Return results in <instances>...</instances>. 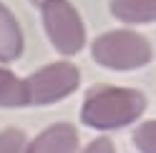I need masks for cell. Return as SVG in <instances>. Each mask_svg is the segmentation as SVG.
<instances>
[{"mask_svg": "<svg viewBox=\"0 0 156 153\" xmlns=\"http://www.w3.org/2000/svg\"><path fill=\"white\" fill-rule=\"evenodd\" d=\"M78 83H81V73L73 63H51L45 68L35 70L30 78H25V93L30 106H48L71 95Z\"/></svg>", "mask_w": 156, "mask_h": 153, "instance_id": "277c9868", "label": "cell"}, {"mask_svg": "<svg viewBox=\"0 0 156 153\" xmlns=\"http://www.w3.org/2000/svg\"><path fill=\"white\" fill-rule=\"evenodd\" d=\"M23 53V30L15 15L0 3V60H15Z\"/></svg>", "mask_w": 156, "mask_h": 153, "instance_id": "8992f818", "label": "cell"}, {"mask_svg": "<svg viewBox=\"0 0 156 153\" xmlns=\"http://www.w3.org/2000/svg\"><path fill=\"white\" fill-rule=\"evenodd\" d=\"M33 3H35V5H43V3H45V0H33Z\"/></svg>", "mask_w": 156, "mask_h": 153, "instance_id": "7c38bea8", "label": "cell"}, {"mask_svg": "<svg viewBox=\"0 0 156 153\" xmlns=\"http://www.w3.org/2000/svg\"><path fill=\"white\" fill-rule=\"evenodd\" d=\"M28 103L25 80H20L15 73L0 68V106L3 108H20Z\"/></svg>", "mask_w": 156, "mask_h": 153, "instance_id": "ba28073f", "label": "cell"}, {"mask_svg": "<svg viewBox=\"0 0 156 153\" xmlns=\"http://www.w3.org/2000/svg\"><path fill=\"white\" fill-rule=\"evenodd\" d=\"M91 53H93V60L98 65L113 68V70L141 68L154 55L151 43L133 30H111V33L98 35L93 40Z\"/></svg>", "mask_w": 156, "mask_h": 153, "instance_id": "7a4b0ae2", "label": "cell"}, {"mask_svg": "<svg viewBox=\"0 0 156 153\" xmlns=\"http://www.w3.org/2000/svg\"><path fill=\"white\" fill-rule=\"evenodd\" d=\"M83 153H116V148H113V143L108 138H96Z\"/></svg>", "mask_w": 156, "mask_h": 153, "instance_id": "8fae6325", "label": "cell"}, {"mask_svg": "<svg viewBox=\"0 0 156 153\" xmlns=\"http://www.w3.org/2000/svg\"><path fill=\"white\" fill-rule=\"evenodd\" d=\"M43 8V28L53 48L63 55H76L86 45V25L78 10L68 0H45Z\"/></svg>", "mask_w": 156, "mask_h": 153, "instance_id": "3957f363", "label": "cell"}, {"mask_svg": "<svg viewBox=\"0 0 156 153\" xmlns=\"http://www.w3.org/2000/svg\"><path fill=\"white\" fill-rule=\"evenodd\" d=\"M111 13L123 23H154L156 0H111Z\"/></svg>", "mask_w": 156, "mask_h": 153, "instance_id": "52a82bcc", "label": "cell"}, {"mask_svg": "<svg viewBox=\"0 0 156 153\" xmlns=\"http://www.w3.org/2000/svg\"><path fill=\"white\" fill-rule=\"evenodd\" d=\"M25 153H78V133L68 123H55L28 143Z\"/></svg>", "mask_w": 156, "mask_h": 153, "instance_id": "5b68a950", "label": "cell"}, {"mask_svg": "<svg viewBox=\"0 0 156 153\" xmlns=\"http://www.w3.org/2000/svg\"><path fill=\"white\" fill-rule=\"evenodd\" d=\"M25 133L18 128H5L0 131V153H25Z\"/></svg>", "mask_w": 156, "mask_h": 153, "instance_id": "30bf717a", "label": "cell"}, {"mask_svg": "<svg viewBox=\"0 0 156 153\" xmlns=\"http://www.w3.org/2000/svg\"><path fill=\"white\" fill-rule=\"evenodd\" d=\"M133 143L141 153H156V121L141 123L133 133Z\"/></svg>", "mask_w": 156, "mask_h": 153, "instance_id": "9c48e42d", "label": "cell"}, {"mask_svg": "<svg viewBox=\"0 0 156 153\" xmlns=\"http://www.w3.org/2000/svg\"><path fill=\"white\" fill-rule=\"evenodd\" d=\"M146 110V95L133 88H113L101 85L93 88L83 100L81 121L91 128L108 131L129 126Z\"/></svg>", "mask_w": 156, "mask_h": 153, "instance_id": "6da1fadb", "label": "cell"}]
</instances>
